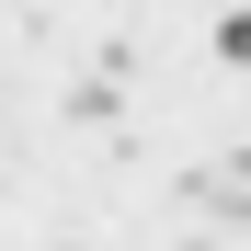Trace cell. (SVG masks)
Here are the masks:
<instances>
[{
	"instance_id": "cell-1",
	"label": "cell",
	"mask_w": 251,
	"mask_h": 251,
	"mask_svg": "<svg viewBox=\"0 0 251 251\" xmlns=\"http://www.w3.org/2000/svg\"><path fill=\"white\" fill-rule=\"evenodd\" d=\"M194 205H205V217H251V149L205 160V172H194Z\"/></svg>"
},
{
	"instance_id": "cell-2",
	"label": "cell",
	"mask_w": 251,
	"mask_h": 251,
	"mask_svg": "<svg viewBox=\"0 0 251 251\" xmlns=\"http://www.w3.org/2000/svg\"><path fill=\"white\" fill-rule=\"evenodd\" d=\"M217 57H228V69H251V12H228V23H217Z\"/></svg>"
}]
</instances>
